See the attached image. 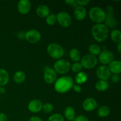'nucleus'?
<instances>
[{"instance_id": "f257e3e1", "label": "nucleus", "mask_w": 121, "mask_h": 121, "mask_svg": "<svg viewBox=\"0 0 121 121\" xmlns=\"http://www.w3.org/2000/svg\"><path fill=\"white\" fill-rule=\"evenodd\" d=\"M74 85V80L70 76H63L57 79L54 82V88L59 93H66L70 91Z\"/></svg>"}, {"instance_id": "f03ea898", "label": "nucleus", "mask_w": 121, "mask_h": 121, "mask_svg": "<svg viewBox=\"0 0 121 121\" xmlns=\"http://www.w3.org/2000/svg\"><path fill=\"white\" fill-rule=\"evenodd\" d=\"M91 34L96 41L102 43L108 39L109 31V28L104 24H96L92 27Z\"/></svg>"}, {"instance_id": "7ed1b4c3", "label": "nucleus", "mask_w": 121, "mask_h": 121, "mask_svg": "<svg viewBox=\"0 0 121 121\" xmlns=\"http://www.w3.org/2000/svg\"><path fill=\"white\" fill-rule=\"evenodd\" d=\"M89 17L92 22L100 24L104 22L106 17V12L99 7H93L89 11Z\"/></svg>"}, {"instance_id": "20e7f679", "label": "nucleus", "mask_w": 121, "mask_h": 121, "mask_svg": "<svg viewBox=\"0 0 121 121\" xmlns=\"http://www.w3.org/2000/svg\"><path fill=\"white\" fill-rule=\"evenodd\" d=\"M47 52L51 57L56 60L61 59L65 54L63 47L57 43L50 44L47 47Z\"/></svg>"}, {"instance_id": "39448f33", "label": "nucleus", "mask_w": 121, "mask_h": 121, "mask_svg": "<svg viewBox=\"0 0 121 121\" xmlns=\"http://www.w3.org/2000/svg\"><path fill=\"white\" fill-rule=\"evenodd\" d=\"M71 64L66 59H60L57 60L54 64V70L57 73L65 74L68 73L70 70Z\"/></svg>"}, {"instance_id": "423d86ee", "label": "nucleus", "mask_w": 121, "mask_h": 121, "mask_svg": "<svg viewBox=\"0 0 121 121\" xmlns=\"http://www.w3.org/2000/svg\"><path fill=\"white\" fill-rule=\"evenodd\" d=\"M106 17L104 21V24L108 28H115L117 26V20L115 17L114 9L111 5H108L106 7Z\"/></svg>"}, {"instance_id": "0eeeda50", "label": "nucleus", "mask_w": 121, "mask_h": 121, "mask_svg": "<svg viewBox=\"0 0 121 121\" xmlns=\"http://www.w3.org/2000/svg\"><path fill=\"white\" fill-rule=\"evenodd\" d=\"M98 61L96 57L90 54H86L80 59V64L82 67L86 69H92L98 65Z\"/></svg>"}, {"instance_id": "6e6552de", "label": "nucleus", "mask_w": 121, "mask_h": 121, "mask_svg": "<svg viewBox=\"0 0 121 121\" xmlns=\"http://www.w3.org/2000/svg\"><path fill=\"white\" fill-rule=\"evenodd\" d=\"M56 18L58 23L63 28H67L72 24V17L67 12H60L56 15Z\"/></svg>"}, {"instance_id": "1a4fd4ad", "label": "nucleus", "mask_w": 121, "mask_h": 121, "mask_svg": "<svg viewBox=\"0 0 121 121\" xmlns=\"http://www.w3.org/2000/svg\"><path fill=\"white\" fill-rule=\"evenodd\" d=\"M98 60L102 65L106 66L114 60V54L108 50H102L98 55Z\"/></svg>"}, {"instance_id": "9d476101", "label": "nucleus", "mask_w": 121, "mask_h": 121, "mask_svg": "<svg viewBox=\"0 0 121 121\" xmlns=\"http://www.w3.org/2000/svg\"><path fill=\"white\" fill-rule=\"evenodd\" d=\"M41 33L37 30H30L26 33L25 39L31 44L37 43L41 40Z\"/></svg>"}, {"instance_id": "9b49d317", "label": "nucleus", "mask_w": 121, "mask_h": 121, "mask_svg": "<svg viewBox=\"0 0 121 121\" xmlns=\"http://www.w3.org/2000/svg\"><path fill=\"white\" fill-rule=\"evenodd\" d=\"M96 74L97 78L99 80L106 81L111 78V72L109 69L108 66L101 65L97 68L96 71Z\"/></svg>"}, {"instance_id": "f8f14e48", "label": "nucleus", "mask_w": 121, "mask_h": 121, "mask_svg": "<svg viewBox=\"0 0 121 121\" xmlns=\"http://www.w3.org/2000/svg\"><path fill=\"white\" fill-rule=\"evenodd\" d=\"M57 74L53 69L50 68V67H46L44 70L43 74L44 80L45 82L47 84L54 83L56 80H57Z\"/></svg>"}, {"instance_id": "ddd939ff", "label": "nucleus", "mask_w": 121, "mask_h": 121, "mask_svg": "<svg viewBox=\"0 0 121 121\" xmlns=\"http://www.w3.org/2000/svg\"><path fill=\"white\" fill-rule=\"evenodd\" d=\"M98 104L96 100L93 98H87L83 100L82 108L86 112H92L97 108Z\"/></svg>"}, {"instance_id": "4468645a", "label": "nucleus", "mask_w": 121, "mask_h": 121, "mask_svg": "<svg viewBox=\"0 0 121 121\" xmlns=\"http://www.w3.org/2000/svg\"><path fill=\"white\" fill-rule=\"evenodd\" d=\"M31 8V2L29 0H20L17 4L18 11L22 15L28 14Z\"/></svg>"}, {"instance_id": "2eb2a0df", "label": "nucleus", "mask_w": 121, "mask_h": 121, "mask_svg": "<svg viewBox=\"0 0 121 121\" xmlns=\"http://www.w3.org/2000/svg\"><path fill=\"white\" fill-rule=\"evenodd\" d=\"M43 103L39 99H33L28 105V109L32 113H38L42 110Z\"/></svg>"}, {"instance_id": "dca6fc26", "label": "nucleus", "mask_w": 121, "mask_h": 121, "mask_svg": "<svg viewBox=\"0 0 121 121\" xmlns=\"http://www.w3.org/2000/svg\"><path fill=\"white\" fill-rule=\"evenodd\" d=\"M86 15H87V11L85 7L78 6L74 8V16L76 20L78 21H80L85 20Z\"/></svg>"}, {"instance_id": "f3484780", "label": "nucleus", "mask_w": 121, "mask_h": 121, "mask_svg": "<svg viewBox=\"0 0 121 121\" xmlns=\"http://www.w3.org/2000/svg\"><path fill=\"white\" fill-rule=\"evenodd\" d=\"M108 68L111 73L119 74L121 73V62L119 60H114L109 64Z\"/></svg>"}, {"instance_id": "a211bd4d", "label": "nucleus", "mask_w": 121, "mask_h": 121, "mask_svg": "<svg viewBox=\"0 0 121 121\" xmlns=\"http://www.w3.org/2000/svg\"><path fill=\"white\" fill-rule=\"evenodd\" d=\"M37 15L40 18H46L50 14V9L46 5H41L35 10Z\"/></svg>"}, {"instance_id": "6ab92c4d", "label": "nucleus", "mask_w": 121, "mask_h": 121, "mask_svg": "<svg viewBox=\"0 0 121 121\" xmlns=\"http://www.w3.org/2000/svg\"><path fill=\"white\" fill-rule=\"evenodd\" d=\"M64 118L67 121H73L76 118V112L72 106H67L64 111Z\"/></svg>"}, {"instance_id": "aec40b11", "label": "nucleus", "mask_w": 121, "mask_h": 121, "mask_svg": "<svg viewBox=\"0 0 121 121\" xmlns=\"http://www.w3.org/2000/svg\"><path fill=\"white\" fill-rule=\"evenodd\" d=\"M9 80V75L5 69H0V87H4L8 84Z\"/></svg>"}, {"instance_id": "412c9836", "label": "nucleus", "mask_w": 121, "mask_h": 121, "mask_svg": "<svg viewBox=\"0 0 121 121\" xmlns=\"http://www.w3.org/2000/svg\"><path fill=\"white\" fill-rule=\"evenodd\" d=\"M88 79V76L87 73L85 72H80L76 75L74 78V81L76 83V85H81L85 83Z\"/></svg>"}, {"instance_id": "4be33fe9", "label": "nucleus", "mask_w": 121, "mask_h": 121, "mask_svg": "<svg viewBox=\"0 0 121 121\" xmlns=\"http://www.w3.org/2000/svg\"><path fill=\"white\" fill-rule=\"evenodd\" d=\"M26 75L22 71H17L13 75V80L17 84H21L26 80Z\"/></svg>"}, {"instance_id": "5701e85b", "label": "nucleus", "mask_w": 121, "mask_h": 121, "mask_svg": "<svg viewBox=\"0 0 121 121\" xmlns=\"http://www.w3.org/2000/svg\"><path fill=\"white\" fill-rule=\"evenodd\" d=\"M69 56L71 60L74 63L79 62L81 59V53L80 51L76 48H72L69 52Z\"/></svg>"}, {"instance_id": "b1692460", "label": "nucleus", "mask_w": 121, "mask_h": 121, "mask_svg": "<svg viewBox=\"0 0 121 121\" xmlns=\"http://www.w3.org/2000/svg\"><path fill=\"white\" fill-rule=\"evenodd\" d=\"M95 87L99 92H105L108 89L109 83L107 81L99 80L95 83Z\"/></svg>"}, {"instance_id": "393cba45", "label": "nucleus", "mask_w": 121, "mask_h": 121, "mask_svg": "<svg viewBox=\"0 0 121 121\" xmlns=\"http://www.w3.org/2000/svg\"><path fill=\"white\" fill-rule=\"evenodd\" d=\"M110 37L113 42L118 44L121 42V33L120 30L113 29L110 33Z\"/></svg>"}, {"instance_id": "a878e982", "label": "nucleus", "mask_w": 121, "mask_h": 121, "mask_svg": "<svg viewBox=\"0 0 121 121\" xmlns=\"http://www.w3.org/2000/svg\"><path fill=\"white\" fill-rule=\"evenodd\" d=\"M111 110L110 108L107 106H102L98 109V115L101 118H104L108 117L110 114Z\"/></svg>"}, {"instance_id": "bb28decb", "label": "nucleus", "mask_w": 121, "mask_h": 121, "mask_svg": "<svg viewBox=\"0 0 121 121\" xmlns=\"http://www.w3.org/2000/svg\"><path fill=\"white\" fill-rule=\"evenodd\" d=\"M89 52L90 54L96 56L99 55L102 52V48L99 45L96 44H93L89 47Z\"/></svg>"}, {"instance_id": "cd10ccee", "label": "nucleus", "mask_w": 121, "mask_h": 121, "mask_svg": "<svg viewBox=\"0 0 121 121\" xmlns=\"http://www.w3.org/2000/svg\"><path fill=\"white\" fill-rule=\"evenodd\" d=\"M46 22L48 26H53L57 22L56 15L54 14H50L48 16L46 17Z\"/></svg>"}, {"instance_id": "c85d7f7f", "label": "nucleus", "mask_w": 121, "mask_h": 121, "mask_svg": "<svg viewBox=\"0 0 121 121\" xmlns=\"http://www.w3.org/2000/svg\"><path fill=\"white\" fill-rule=\"evenodd\" d=\"M48 121H65V118L60 113H56L50 116Z\"/></svg>"}, {"instance_id": "c756f323", "label": "nucleus", "mask_w": 121, "mask_h": 121, "mask_svg": "<svg viewBox=\"0 0 121 121\" xmlns=\"http://www.w3.org/2000/svg\"><path fill=\"white\" fill-rule=\"evenodd\" d=\"M54 109V106L51 103H46L44 104H43L42 110L43 112L46 113H50L53 112Z\"/></svg>"}, {"instance_id": "7c9ffc66", "label": "nucleus", "mask_w": 121, "mask_h": 121, "mask_svg": "<svg viewBox=\"0 0 121 121\" xmlns=\"http://www.w3.org/2000/svg\"><path fill=\"white\" fill-rule=\"evenodd\" d=\"M82 69H83L82 66L81 65L80 63L79 62L74 63L73 65H71L70 69L72 70V71L73 72V73H78L79 72H82Z\"/></svg>"}, {"instance_id": "2f4dec72", "label": "nucleus", "mask_w": 121, "mask_h": 121, "mask_svg": "<svg viewBox=\"0 0 121 121\" xmlns=\"http://www.w3.org/2000/svg\"><path fill=\"white\" fill-rule=\"evenodd\" d=\"M65 2L68 5L71 6L74 8H76L77 7H78V4L76 0H67V1H65Z\"/></svg>"}, {"instance_id": "473e14b6", "label": "nucleus", "mask_w": 121, "mask_h": 121, "mask_svg": "<svg viewBox=\"0 0 121 121\" xmlns=\"http://www.w3.org/2000/svg\"><path fill=\"white\" fill-rule=\"evenodd\" d=\"M77 3H78V6H81L83 7L88 5L89 2H91L90 0H76Z\"/></svg>"}, {"instance_id": "72a5a7b5", "label": "nucleus", "mask_w": 121, "mask_h": 121, "mask_svg": "<svg viewBox=\"0 0 121 121\" xmlns=\"http://www.w3.org/2000/svg\"><path fill=\"white\" fill-rule=\"evenodd\" d=\"M73 121H89L88 118L84 115H79L76 117Z\"/></svg>"}, {"instance_id": "f704fd0d", "label": "nucleus", "mask_w": 121, "mask_h": 121, "mask_svg": "<svg viewBox=\"0 0 121 121\" xmlns=\"http://www.w3.org/2000/svg\"><path fill=\"white\" fill-rule=\"evenodd\" d=\"M111 79L112 82L117 83L120 81V76L119 74H113L111 76Z\"/></svg>"}, {"instance_id": "c9c22d12", "label": "nucleus", "mask_w": 121, "mask_h": 121, "mask_svg": "<svg viewBox=\"0 0 121 121\" xmlns=\"http://www.w3.org/2000/svg\"><path fill=\"white\" fill-rule=\"evenodd\" d=\"M17 38L20 40H24L25 36H26V33L24 32L23 31H20L17 34Z\"/></svg>"}, {"instance_id": "e433bc0d", "label": "nucleus", "mask_w": 121, "mask_h": 121, "mask_svg": "<svg viewBox=\"0 0 121 121\" xmlns=\"http://www.w3.org/2000/svg\"><path fill=\"white\" fill-rule=\"evenodd\" d=\"M73 90H74V92H76V93H80L82 91V87L80 85H74L72 87Z\"/></svg>"}, {"instance_id": "4c0bfd02", "label": "nucleus", "mask_w": 121, "mask_h": 121, "mask_svg": "<svg viewBox=\"0 0 121 121\" xmlns=\"http://www.w3.org/2000/svg\"><path fill=\"white\" fill-rule=\"evenodd\" d=\"M28 121H43L42 119L39 117H37V116H34V117H32L28 119Z\"/></svg>"}, {"instance_id": "58836bf2", "label": "nucleus", "mask_w": 121, "mask_h": 121, "mask_svg": "<svg viewBox=\"0 0 121 121\" xmlns=\"http://www.w3.org/2000/svg\"><path fill=\"white\" fill-rule=\"evenodd\" d=\"M0 121H7V116L4 113H0Z\"/></svg>"}, {"instance_id": "ea45409f", "label": "nucleus", "mask_w": 121, "mask_h": 121, "mask_svg": "<svg viewBox=\"0 0 121 121\" xmlns=\"http://www.w3.org/2000/svg\"><path fill=\"white\" fill-rule=\"evenodd\" d=\"M6 92V89L4 87H0V94H4Z\"/></svg>"}, {"instance_id": "a19ab883", "label": "nucleus", "mask_w": 121, "mask_h": 121, "mask_svg": "<svg viewBox=\"0 0 121 121\" xmlns=\"http://www.w3.org/2000/svg\"><path fill=\"white\" fill-rule=\"evenodd\" d=\"M117 50L119 52V54L121 53V43H119L117 45Z\"/></svg>"}]
</instances>
